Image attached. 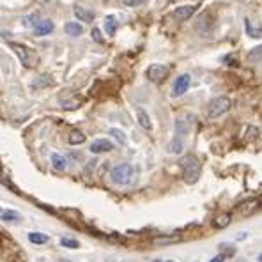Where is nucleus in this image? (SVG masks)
<instances>
[{
  "mask_svg": "<svg viewBox=\"0 0 262 262\" xmlns=\"http://www.w3.org/2000/svg\"><path fill=\"white\" fill-rule=\"evenodd\" d=\"M64 30H66L67 36H71V37H78V36H82V34H84V29H82V25H80V23H76V22L66 23Z\"/></svg>",
  "mask_w": 262,
  "mask_h": 262,
  "instance_id": "obj_15",
  "label": "nucleus"
},
{
  "mask_svg": "<svg viewBox=\"0 0 262 262\" xmlns=\"http://www.w3.org/2000/svg\"><path fill=\"white\" fill-rule=\"evenodd\" d=\"M105 30H107L108 36H114L117 32V20L116 16H107L105 18Z\"/></svg>",
  "mask_w": 262,
  "mask_h": 262,
  "instance_id": "obj_18",
  "label": "nucleus"
},
{
  "mask_svg": "<svg viewBox=\"0 0 262 262\" xmlns=\"http://www.w3.org/2000/svg\"><path fill=\"white\" fill-rule=\"evenodd\" d=\"M190 85H191V76H190V75H181V76H177V80L174 82L172 96H175V98L182 96V94H184L188 89H190Z\"/></svg>",
  "mask_w": 262,
  "mask_h": 262,
  "instance_id": "obj_6",
  "label": "nucleus"
},
{
  "mask_svg": "<svg viewBox=\"0 0 262 262\" xmlns=\"http://www.w3.org/2000/svg\"><path fill=\"white\" fill-rule=\"evenodd\" d=\"M257 207H259V200L252 199V200H248V202H243L241 205H237V213H239L241 216H248V214H252Z\"/></svg>",
  "mask_w": 262,
  "mask_h": 262,
  "instance_id": "obj_12",
  "label": "nucleus"
},
{
  "mask_svg": "<svg viewBox=\"0 0 262 262\" xmlns=\"http://www.w3.org/2000/svg\"><path fill=\"white\" fill-rule=\"evenodd\" d=\"M84 142H85V135L82 133V131L75 129V131L69 133V144H71V146H80V144H84Z\"/></svg>",
  "mask_w": 262,
  "mask_h": 262,
  "instance_id": "obj_19",
  "label": "nucleus"
},
{
  "mask_svg": "<svg viewBox=\"0 0 262 262\" xmlns=\"http://www.w3.org/2000/svg\"><path fill=\"white\" fill-rule=\"evenodd\" d=\"M229 110H231V99L227 98V96H220V98H214L213 101L209 103L207 116L211 119H218V117H222Z\"/></svg>",
  "mask_w": 262,
  "mask_h": 262,
  "instance_id": "obj_3",
  "label": "nucleus"
},
{
  "mask_svg": "<svg viewBox=\"0 0 262 262\" xmlns=\"http://www.w3.org/2000/svg\"><path fill=\"white\" fill-rule=\"evenodd\" d=\"M220 248H222V255H234L235 253V248L232 246V244H227V243H222L220 244Z\"/></svg>",
  "mask_w": 262,
  "mask_h": 262,
  "instance_id": "obj_28",
  "label": "nucleus"
},
{
  "mask_svg": "<svg viewBox=\"0 0 262 262\" xmlns=\"http://www.w3.org/2000/svg\"><path fill=\"white\" fill-rule=\"evenodd\" d=\"M190 126L191 122L188 120V117H179L177 120H175V129H177V137H184V135L190 131Z\"/></svg>",
  "mask_w": 262,
  "mask_h": 262,
  "instance_id": "obj_14",
  "label": "nucleus"
},
{
  "mask_svg": "<svg viewBox=\"0 0 262 262\" xmlns=\"http://www.w3.org/2000/svg\"><path fill=\"white\" fill-rule=\"evenodd\" d=\"M114 149V144L107 138H99L96 142L90 144V152L92 154H101V152H110Z\"/></svg>",
  "mask_w": 262,
  "mask_h": 262,
  "instance_id": "obj_7",
  "label": "nucleus"
},
{
  "mask_svg": "<svg viewBox=\"0 0 262 262\" xmlns=\"http://www.w3.org/2000/svg\"><path fill=\"white\" fill-rule=\"evenodd\" d=\"M73 11H75V16L80 22H85V23H92L94 20V13L90 9H85V7H82V5L76 4L75 7H73Z\"/></svg>",
  "mask_w": 262,
  "mask_h": 262,
  "instance_id": "obj_11",
  "label": "nucleus"
},
{
  "mask_svg": "<svg viewBox=\"0 0 262 262\" xmlns=\"http://www.w3.org/2000/svg\"><path fill=\"white\" fill-rule=\"evenodd\" d=\"M54 32V22L52 20H41L34 27V36L43 37V36H50Z\"/></svg>",
  "mask_w": 262,
  "mask_h": 262,
  "instance_id": "obj_8",
  "label": "nucleus"
},
{
  "mask_svg": "<svg viewBox=\"0 0 262 262\" xmlns=\"http://www.w3.org/2000/svg\"><path fill=\"white\" fill-rule=\"evenodd\" d=\"M244 27H246V34H248L252 39H261L262 37V25L259 23H253L252 20H244Z\"/></svg>",
  "mask_w": 262,
  "mask_h": 262,
  "instance_id": "obj_10",
  "label": "nucleus"
},
{
  "mask_svg": "<svg viewBox=\"0 0 262 262\" xmlns=\"http://www.w3.org/2000/svg\"><path fill=\"white\" fill-rule=\"evenodd\" d=\"M137 117H138V124L142 126L144 129H147V131H151L152 122H151V119H149V116H147V112L140 108V110L137 112Z\"/></svg>",
  "mask_w": 262,
  "mask_h": 262,
  "instance_id": "obj_16",
  "label": "nucleus"
},
{
  "mask_svg": "<svg viewBox=\"0 0 262 262\" xmlns=\"http://www.w3.org/2000/svg\"><path fill=\"white\" fill-rule=\"evenodd\" d=\"M257 261H259V262H262V253H261V255H259V257H257Z\"/></svg>",
  "mask_w": 262,
  "mask_h": 262,
  "instance_id": "obj_33",
  "label": "nucleus"
},
{
  "mask_svg": "<svg viewBox=\"0 0 262 262\" xmlns=\"http://www.w3.org/2000/svg\"><path fill=\"white\" fill-rule=\"evenodd\" d=\"M50 160H52V165H54L55 170H58V172L66 170V158H64L62 154H57V152H54Z\"/></svg>",
  "mask_w": 262,
  "mask_h": 262,
  "instance_id": "obj_17",
  "label": "nucleus"
},
{
  "mask_svg": "<svg viewBox=\"0 0 262 262\" xmlns=\"http://www.w3.org/2000/svg\"><path fill=\"white\" fill-rule=\"evenodd\" d=\"M231 220H232V216L229 213H225V214H220V216L214 220V227H218V229H225L229 223H231Z\"/></svg>",
  "mask_w": 262,
  "mask_h": 262,
  "instance_id": "obj_22",
  "label": "nucleus"
},
{
  "mask_svg": "<svg viewBox=\"0 0 262 262\" xmlns=\"http://www.w3.org/2000/svg\"><path fill=\"white\" fill-rule=\"evenodd\" d=\"M92 39L96 41V43H105V41H103V34L99 29H92Z\"/></svg>",
  "mask_w": 262,
  "mask_h": 262,
  "instance_id": "obj_29",
  "label": "nucleus"
},
{
  "mask_svg": "<svg viewBox=\"0 0 262 262\" xmlns=\"http://www.w3.org/2000/svg\"><path fill=\"white\" fill-rule=\"evenodd\" d=\"M0 218H2L4 222H16V220H20V214L14 213V211H5V213L0 214Z\"/></svg>",
  "mask_w": 262,
  "mask_h": 262,
  "instance_id": "obj_25",
  "label": "nucleus"
},
{
  "mask_svg": "<svg viewBox=\"0 0 262 262\" xmlns=\"http://www.w3.org/2000/svg\"><path fill=\"white\" fill-rule=\"evenodd\" d=\"M246 235H248V234H246V232H239L235 239H237V241H243V239H246Z\"/></svg>",
  "mask_w": 262,
  "mask_h": 262,
  "instance_id": "obj_32",
  "label": "nucleus"
},
{
  "mask_svg": "<svg viewBox=\"0 0 262 262\" xmlns=\"http://www.w3.org/2000/svg\"><path fill=\"white\" fill-rule=\"evenodd\" d=\"M39 22H41L39 13H32L30 16H25V18H23V25H25V27H29V29H34Z\"/></svg>",
  "mask_w": 262,
  "mask_h": 262,
  "instance_id": "obj_21",
  "label": "nucleus"
},
{
  "mask_svg": "<svg viewBox=\"0 0 262 262\" xmlns=\"http://www.w3.org/2000/svg\"><path fill=\"white\" fill-rule=\"evenodd\" d=\"M169 151L172 152V154H181V152H182V140H181V137L174 138V142L170 144Z\"/></svg>",
  "mask_w": 262,
  "mask_h": 262,
  "instance_id": "obj_23",
  "label": "nucleus"
},
{
  "mask_svg": "<svg viewBox=\"0 0 262 262\" xmlns=\"http://www.w3.org/2000/svg\"><path fill=\"white\" fill-rule=\"evenodd\" d=\"M225 255H222V253H220V255H216V257H213V259H211V261H209V262H223V261H225Z\"/></svg>",
  "mask_w": 262,
  "mask_h": 262,
  "instance_id": "obj_31",
  "label": "nucleus"
},
{
  "mask_svg": "<svg viewBox=\"0 0 262 262\" xmlns=\"http://www.w3.org/2000/svg\"><path fill=\"white\" fill-rule=\"evenodd\" d=\"M182 237L181 235H160V237H154L152 243L156 246H167V244H174V243H179Z\"/></svg>",
  "mask_w": 262,
  "mask_h": 262,
  "instance_id": "obj_13",
  "label": "nucleus"
},
{
  "mask_svg": "<svg viewBox=\"0 0 262 262\" xmlns=\"http://www.w3.org/2000/svg\"><path fill=\"white\" fill-rule=\"evenodd\" d=\"M60 244H62V246H66V248H71V250L80 248V243H78V241H76V239H67V237L60 239Z\"/></svg>",
  "mask_w": 262,
  "mask_h": 262,
  "instance_id": "obj_26",
  "label": "nucleus"
},
{
  "mask_svg": "<svg viewBox=\"0 0 262 262\" xmlns=\"http://www.w3.org/2000/svg\"><path fill=\"white\" fill-rule=\"evenodd\" d=\"M182 169V177L188 184H195L200 177V161L197 160L195 156H184L181 161H179Z\"/></svg>",
  "mask_w": 262,
  "mask_h": 262,
  "instance_id": "obj_2",
  "label": "nucleus"
},
{
  "mask_svg": "<svg viewBox=\"0 0 262 262\" xmlns=\"http://www.w3.org/2000/svg\"><path fill=\"white\" fill-rule=\"evenodd\" d=\"M248 58H250V60H253V62H255V60H259V58H262V46L253 48L252 52L248 54Z\"/></svg>",
  "mask_w": 262,
  "mask_h": 262,
  "instance_id": "obj_27",
  "label": "nucleus"
},
{
  "mask_svg": "<svg viewBox=\"0 0 262 262\" xmlns=\"http://www.w3.org/2000/svg\"><path fill=\"white\" fill-rule=\"evenodd\" d=\"M124 4L129 5V7H137V5L144 4V0H124Z\"/></svg>",
  "mask_w": 262,
  "mask_h": 262,
  "instance_id": "obj_30",
  "label": "nucleus"
},
{
  "mask_svg": "<svg viewBox=\"0 0 262 262\" xmlns=\"http://www.w3.org/2000/svg\"><path fill=\"white\" fill-rule=\"evenodd\" d=\"M167 262H174V261H167Z\"/></svg>",
  "mask_w": 262,
  "mask_h": 262,
  "instance_id": "obj_35",
  "label": "nucleus"
},
{
  "mask_svg": "<svg viewBox=\"0 0 262 262\" xmlns=\"http://www.w3.org/2000/svg\"><path fill=\"white\" fill-rule=\"evenodd\" d=\"M197 7L195 5H182V7H177L174 11V18L179 20V22H186V20L191 18V14L195 13Z\"/></svg>",
  "mask_w": 262,
  "mask_h": 262,
  "instance_id": "obj_9",
  "label": "nucleus"
},
{
  "mask_svg": "<svg viewBox=\"0 0 262 262\" xmlns=\"http://www.w3.org/2000/svg\"><path fill=\"white\" fill-rule=\"evenodd\" d=\"M29 241L34 244H45L46 241H48V235L41 234V232H30V234H29Z\"/></svg>",
  "mask_w": 262,
  "mask_h": 262,
  "instance_id": "obj_20",
  "label": "nucleus"
},
{
  "mask_svg": "<svg viewBox=\"0 0 262 262\" xmlns=\"http://www.w3.org/2000/svg\"><path fill=\"white\" fill-rule=\"evenodd\" d=\"M11 48L16 52V55L20 57V60H22V64L25 67H34L37 62V57L36 54L32 52V50H29L27 46L23 45H18V43H11Z\"/></svg>",
  "mask_w": 262,
  "mask_h": 262,
  "instance_id": "obj_4",
  "label": "nucleus"
},
{
  "mask_svg": "<svg viewBox=\"0 0 262 262\" xmlns=\"http://www.w3.org/2000/svg\"><path fill=\"white\" fill-rule=\"evenodd\" d=\"M110 179L114 184H117V186H128V184H131L135 179L133 165L120 163V165H117V167H114L110 172Z\"/></svg>",
  "mask_w": 262,
  "mask_h": 262,
  "instance_id": "obj_1",
  "label": "nucleus"
},
{
  "mask_svg": "<svg viewBox=\"0 0 262 262\" xmlns=\"http://www.w3.org/2000/svg\"><path fill=\"white\" fill-rule=\"evenodd\" d=\"M167 76H169V67L163 64H151L147 67V78L154 84H161Z\"/></svg>",
  "mask_w": 262,
  "mask_h": 262,
  "instance_id": "obj_5",
  "label": "nucleus"
},
{
  "mask_svg": "<svg viewBox=\"0 0 262 262\" xmlns=\"http://www.w3.org/2000/svg\"><path fill=\"white\" fill-rule=\"evenodd\" d=\"M0 214H2V209H0Z\"/></svg>",
  "mask_w": 262,
  "mask_h": 262,
  "instance_id": "obj_34",
  "label": "nucleus"
},
{
  "mask_svg": "<svg viewBox=\"0 0 262 262\" xmlns=\"http://www.w3.org/2000/svg\"><path fill=\"white\" fill-rule=\"evenodd\" d=\"M110 135H112L114 138H116V140L120 144V146H126V142H128V140H126V135L122 133L120 129H117V128H112V129H110Z\"/></svg>",
  "mask_w": 262,
  "mask_h": 262,
  "instance_id": "obj_24",
  "label": "nucleus"
}]
</instances>
